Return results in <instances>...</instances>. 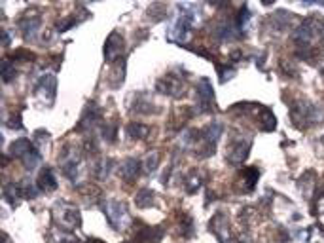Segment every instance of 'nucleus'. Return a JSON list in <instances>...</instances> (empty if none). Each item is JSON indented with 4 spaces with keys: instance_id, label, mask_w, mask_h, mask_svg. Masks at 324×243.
Returning a JSON list of instances; mask_svg holds the SVG:
<instances>
[{
    "instance_id": "obj_1",
    "label": "nucleus",
    "mask_w": 324,
    "mask_h": 243,
    "mask_svg": "<svg viewBox=\"0 0 324 243\" xmlns=\"http://www.w3.org/2000/svg\"><path fill=\"white\" fill-rule=\"evenodd\" d=\"M123 50H125V40L121 36L118 30L110 32V36L106 38L105 44V57L108 63H116V61H121L120 57L123 55Z\"/></svg>"
},
{
    "instance_id": "obj_2",
    "label": "nucleus",
    "mask_w": 324,
    "mask_h": 243,
    "mask_svg": "<svg viewBox=\"0 0 324 243\" xmlns=\"http://www.w3.org/2000/svg\"><path fill=\"white\" fill-rule=\"evenodd\" d=\"M209 228L211 232L216 235V239L220 243H229V235H232V230H229V219L224 211L216 213L214 217L209 222Z\"/></svg>"
},
{
    "instance_id": "obj_3",
    "label": "nucleus",
    "mask_w": 324,
    "mask_h": 243,
    "mask_svg": "<svg viewBox=\"0 0 324 243\" xmlns=\"http://www.w3.org/2000/svg\"><path fill=\"white\" fill-rule=\"evenodd\" d=\"M158 91L159 93H165V95H171V97H182V95H184L182 76H176V74L163 76L158 82Z\"/></svg>"
},
{
    "instance_id": "obj_4",
    "label": "nucleus",
    "mask_w": 324,
    "mask_h": 243,
    "mask_svg": "<svg viewBox=\"0 0 324 243\" xmlns=\"http://www.w3.org/2000/svg\"><path fill=\"white\" fill-rule=\"evenodd\" d=\"M250 143L247 141H234L232 144H227V161L234 166H241L243 161L249 156Z\"/></svg>"
},
{
    "instance_id": "obj_5",
    "label": "nucleus",
    "mask_w": 324,
    "mask_h": 243,
    "mask_svg": "<svg viewBox=\"0 0 324 243\" xmlns=\"http://www.w3.org/2000/svg\"><path fill=\"white\" fill-rule=\"evenodd\" d=\"M258 177H260V171H258L256 167H245L239 175V179H237V186L241 192H250V190L256 186V181Z\"/></svg>"
},
{
    "instance_id": "obj_6",
    "label": "nucleus",
    "mask_w": 324,
    "mask_h": 243,
    "mask_svg": "<svg viewBox=\"0 0 324 243\" xmlns=\"http://www.w3.org/2000/svg\"><path fill=\"white\" fill-rule=\"evenodd\" d=\"M163 237V228L154 226H143L135 235L136 243H159Z\"/></svg>"
},
{
    "instance_id": "obj_7",
    "label": "nucleus",
    "mask_w": 324,
    "mask_h": 243,
    "mask_svg": "<svg viewBox=\"0 0 324 243\" xmlns=\"http://www.w3.org/2000/svg\"><path fill=\"white\" fill-rule=\"evenodd\" d=\"M258 128L262 129V131H273V129L277 128V118L265 106L258 108Z\"/></svg>"
},
{
    "instance_id": "obj_8",
    "label": "nucleus",
    "mask_w": 324,
    "mask_h": 243,
    "mask_svg": "<svg viewBox=\"0 0 324 243\" xmlns=\"http://www.w3.org/2000/svg\"><path fill=\"white\" fill-rule=\"evenodd\" d=\"M38 188L42 190V192H53V190L57 188V181H55V177H53V171L52 169H48L44 167L40 175H38Z\"/></svg>"
},
{
    "instance_id": "obj_9",
    "label": "nucleus",
    "mask_w": 324,
    "mask_h": 243,
    "mask_svg": "<svg viewBox=\"0 0 324 243\" xmlns=\"http://www.w3.org/2000/svg\"><path fill=\"white\" fill-rule=\"evenodd\" d=\"M61 222H63V226H67V230H72V228H76L78 224H80V213L76 211V207L63 205Z\"/></svg>"
},
{
    "instance_id": "obj_10",
    "label": "nucleus",
    "mask_w": 324,
    "mask_h": 243,
    "mask_svg": "<svg viewBox=\"0 0 324 243\" xmlns=\"http://www.w3.org/2000/svg\"><path fill=\"white\" fill-rule=\"evenodd\" d=\"M201 184H203V173L199 169H192L184 179V186H186L188 194H196L197 190L201 188Z\"/></svg>"
},
{
    "instance_id": "obj_11",
    "label": "nucleus",
    "mask_w": 324,
    "mask_h": 243,
    "mask_svg": "<svg viewBox=\"0 0 324 243\" xmlns=\"http://www.w3.org/2000/svg\"><path fill=\"white\" fill-rule=\"evenodd\" d=\"M138 173H141V161L135 158H129L123 166H121V177L125 179V181L133 182L138 177Z\"/></svg>"
},
{
    "instance_id": "obj_12",
    "label": "nucleus",
    "mask_w": 324,
    "mask_h": 243,
    "mask_svg": "<svg viewBox=\"0 0 324 243\" xmlns=\"http://www.w3.org/2000/svg\"><path fill=\"white\" fill-rule=\"evenodd\" d=\"M34 150L32 148V143H30L29 139H19V141H15L14 144H12V148H10V152L14 154V156H19V158H25V156H29L30 152Z\"/></svg>"
},
{
    "instance_id": "obj_13",
    "label": "nucleus",
    "mask_w": 324,
    "mask_h": 243,
    "mask_svg": "<svg viewBox=\"0 0 324 243\" xmlns=\"http://www.w3.org/2000/svg\"><path fill=\"white\" fill-rule=\"evenodd\" d=\"M150 133V128L146 124H141V122H131L127 126V135L133 137V139H144Z\"/></svg>"
},
{
    "instance_id": "obj_14",
    "label": "nucleus",
    "mask_w": 324,
    "mask_h": 243,
    "mask_svg": "<svg viewBox=\"0 0 324 243\" xmlns=\"http://www.w3.org/2000/svg\"><path fill=\"white\" fill-rule=\"evenodd\" d=\"M154 199H156V194L152 192V190H148V188H144V190H141L138 194H136V205L138 207H150V205H154Z\"/></svg>"
},
{
    "instance_id": "obj_15",
    "label": "nucleus",
    "mask_w": 324,
    "mask_h": 243,
    "mask_svg": "<svg viewBox=\"0 0 324 243\" xmlns=\"http://www.w3.org/2000/svg\"><path fill=\"white\" fill-rule=\"evenodd\" d=\"M15 74H17V72H15L14 65H12V61L6 59L4 63H2V76H4V82H10V80H12Z\"/></svg>"
},
{
    "instance_id": "obj_16",
    "label": "nucleus",
    "mask_w": 324,
    "mask_h": 243,
    "mask_svg": "<svg viewBox=\"0 0 324 243\" xmlns=\"http://www.w3.org/2000/svg\"><path fill=\"white\" fill-rule=\"evenodd\" d=\"M14 57L17 59H23V61H32L34 59V53H30V52H27V50H17V52L14 53Z\"/></svg>"
},
{
    "instance_id": "obj_17",
    "label": "nucleus",
    "mask_w": 324,
    "mask_h": 243,
    "mask_svg": "<svg viewBox=\"0 0 324 243\" xmlns=\"http://www.w3.org/2000/svg\"><path fill=\"white\" fill-rule=\"evenodd\" d=\"M85 243H105V241H101V239H87Z\"/></svg>"
},
{
    "instance_id": "obj_18",
    "label": "nucleus",
    "mask_w": 324,
    "mask_h": 243,
    "mask_svg": "<svg viewBox=\"0 0 324 243\" xmlns=\"http://www.w3.org/2000/svg\"><path fill=\"white\" fill-rule=\"evenodd\" d=\"M123 243H129V241H123Z\"/></svg>"
}]
</instances>
